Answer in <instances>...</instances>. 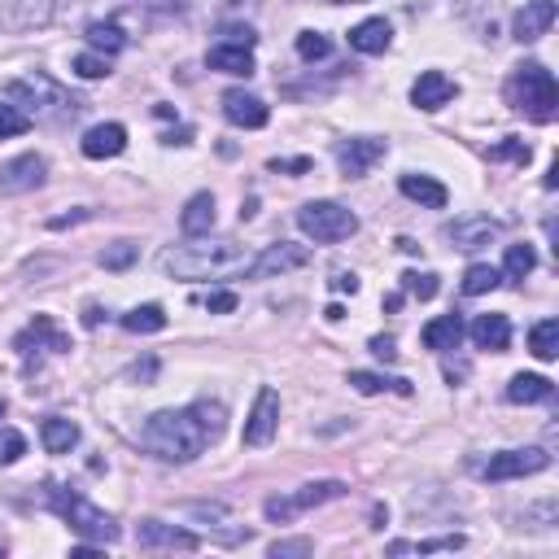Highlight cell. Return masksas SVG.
<instances>
[{
	"mask_svg": "<svg viewBox=\"0 0 559 559\" xmlns=\"http://www.w3.org/2000/svg\"><path fill=\"white\" fill-rule=\"evenodd\" d=\"M31 346H35V350L49 346L53 354H66V350H70V337L53 324V315H35V319H31V328L14 337V350H18V354H27Z\"/></svg>",
	"mask_w": 559,
	"mask_h": 559,
	"instance_id": "18",
	"label": "cell"
},
{
	"mask_svg": "<svg viewBox=\"0 0 559 559\" xmlns=\"http://www.w3.org/2000/svg\"><path fill=\"white\" fill-rule=\"evenodd\" d=\"M533 267H538L533 245H507V258H503L507 280H525V276H533Z\"/></svg>",
	"mask_w": 559,
	"mask_h": 559,
	"instance_id": "35",
	"label": "cell"
},
{
	"mask_svg": "<svg viewBox=\"0 0 559 559\" xmlns=\"http://www.w3.org/2000/svg\"><path fill=\"white\" fill-rule=\"evenodd\" d=\"M276 428H280V394L271 385H263L254 398V411L245 420V446H267L276 437Z\"/></svg>",
	"mask_w": 559,
	"mask_h": 559,
	"instance_id": "10",
	"label": "cell"
},
{
	"mask_svg": "<svg viewBox=\"0 0 559 559\" xmlns=\"http://www.w3.org/2000/svg\"><path fill=\"white\" fill-rule=\"evenodd\" d=\"M529 158H533V149L525 145V140H516V136H507L503 145L490 149V162H520V166H525Z\"/></svg>",
	"mask_w": 559,
	"mask_h": 559,
	"instance_id": "41",
	"label": "cell"
},
{
	"mask_svg": "<svg viewBox=\"0 0 559 559\" xmlns=\"http://www.w3.org/2000/svg\"><path fill=\"white\" fill-rule=\"evenodd\" d=\"M463 533H446V538H428V542H389V555H437V551H459Z\"/></svg>",
	"mask_w": 559,
	"mask_h": 559,
	"instance_id": "30",
	"label": "cell"
},
{
	"mask_svg": "<svg viewBox=\"0 0 559 559\" xmlns=\"http://www.w3.org/2000/svg\"><path fill=\"white\" fill-rule=\"evenodd\" d=\"M402 289H407L411 297H420V302H428V297H437L442 284H437L433 271H407V276H402Z\"/></svg>",
	"mask_w": 559,
	"mask_h": 559,
	"instance_id": "38",
	"label": "cell"
},
{
	"mask_svg": "<svg viewBox=\"0 0 559 559\" xmlns=\"http://www.w3.org/2000/svg\"><path fill=\"white\" fill-rule=\"evenodd\" d=\"M44 171H49V166H44L40 153H22V158L0 166V193H5V197L31 193V188L44 184Z\"/></svg>",
	"mask_w": 559,
	"mask_h": 559,
	"instance_id": "12",
	"label": "cell"
},
{
	"mask_svg": "<svg viewBox=\"0 0 559 559\" xmlns=\"http://www.w3.org/2000/svg\"><path fill=\"white\" fill-rule=\"evenodd\" d=\"M123 328H127V332H162V328H166V311H162L158 302L132 306V311L123 315Z\"/></svg>",
	"mask_w": 559,
	"mask_h": 559,
	"instance_id": "32",
	"label": "cell"
},
{
	"mask_svg": "<svg viewBox=\"0 0 559 559\" xmlns=\"http://www.w3.org/2000/svg\"><path fill=\"white\" fill-rule=\"evenodd\" d=\"M127 149V127L123 123H101L83 136V158L101 162V158H118Z\"/></svg>",
	"mask_w": 559,
	"mask_h": 559,
	"instance_id": "20",
	"label": "cell"
},
{
	"mask_svg": "<svg viewBox=\"0 0 559 559\" xmlns=\"http://www.w3.org/2000/svg\"><path fill=\"white\" fill-rule=\"evenodd\" d=\"M551 468V455L542 446H525V450H503L485 463L481 477L485 481H520V477H533V472H546Z\"/></svg>",
	"mask_w": 559,
	"mask_h": 559,
	"instance_id": "8",
	"label": "cell"
},
{
	"mask_svg": "<svg viewBox=\"0 0 559 559\" xmlns=\"http://www.w3.org/2000/svg\"><path fill=\"white\" fill-rule=\"evenodd\" d=\"M88 44L92 49H101L105 57H114V53L127 49V35H123L118 22H88Z\"/></svg>",
	"mask_w": 559,
	"mask_h": 559,
	"instance_id": "31",
	"label": "cell"
},
{
	"mask_svg": "<svg viewBox=\"0 0 559 559\" xmlns=\"http://www.w3.org/2000/svg\"><path fill=\"white\" fill-rule=\"evenodd\" d=\"M420 341H424L428 350H437V354L459 350V341H463V319H459V315H442V319H433V324H424Z\"/></svg>",
	"mask_w": 559,
	"mask_h": 559,
	"instance_id": "24",
	"label": "cell"
},
{
	"mask_svg": "<svg viewBox=\"0 0 559 559\" xmlns=\"http://www.w3.org/2000/svg\"><path fill=\"white\" fill-rule=\"evenodd\" d=\"M254 210H258V197H249L245 206H241V219H254Z\"/></svg>",
	"mask_w": 559,
	"mask_h": 559,
	"instance_id": "51",
	"label": "cell"
},
{
	"mask_svg": "<svg viewBox=\"0 0 559 559\" xmlns=\"http://www.w3.org/2000/svg\"><path fill=\"white\" fill-rule=\"evenodd\" d=\"M180 228L188 236H210L214 228V193H197V197H188V206L180 214Z\"/></svg>",
	"mask_w": 559,
	"mask_h": 559,
	"instance_id": "26",
	"label": "cell"
},
{
	"mask_svg": "<svg viewBox=\"0 0 559 559\" xmlns=\"http://www.w3.org/2000/svg\"><path fill=\"white\" fill-rule=\"evenodd\" d=\"M206 311H210V315H232V311H236V293H228V289H223V293H210V297H206Z\"/></svg>",
	"mask_w": 559,
	"mask_h": 559,
	"instance_id": "44",
	"label": "cell"
},
{
	"mask_svg": "<svg viewBox=\"0 0 559 559\" xmlns=\"http://www.w3.org/2000/svg\"><path fill=\"white\" fill-rule=\"evenodd\" d=\"M380 158H385V140H376V136L341 140V145H337V162H341V171H346L350 180H359V175H367Z\"/></svg>",
	"mask_w": 559,
	"mask_h": 559,
	"instance_id": "13",
	"label": "cell"
},
{
	"mask_svg": "<svg viewBox=\"0 0 559 559\" xmlns=\"http://www.w3.org/2000/svg\"><path fill=\"white\" fill-rule=\"evenodd\" d=\"M0 415H5V402H0Z\"/></svg>",
	"mask_w": 559,
	"mask_h": 559,
	"instance_id": "53",
	"label": "cell"
},
{
	"mask_svg": "<svg viewBox=\"0 0 559 559\" xmlns=\"http://www.w3.org/2000/svg\"><path fill=\"white\" fill-rule=\"evenodd\" d=\"M249 249L236 241H197V245H175L162 249L158 267L175 280H228L249 271Z\"/></svg>",
	"mask_w": 559,
	"mask_h": 559,
	"instance_id": "2",
	"label": "cell"
},
{
	"mask_svg": "<svg viewBox=\"0 0 559 559\" xmlns=\"http://www.w3.org/2000/svg\"><path fill=\"white\" fill-rule=\"evenodd\" d=\"M258 35L249 27H223V44H236V49H254Z\"/></svg>",
	"mask_w": 559,
	"mask_h": 559,
	"instance_id": "45",
	"label": "cell"
},
{
	"mask_svg": "<svg viewBox=\"0 0 559 559\" xmlns=\"http://www.w3.org/2000/svg\"><path fill=\"white\" fill-rule=\"evenodd\" d=\"M27 132H31V114L18 110V105H0V140L27 136Z\"/></svg>",
	"mask_w": 559,
	"mask_h": 559,
	"instance_id": "36",
	"label": "cell"
},
{
	"mask_svg": "<svg viewBox=\"0 0 559 559\" xmlns=\"http://www.w3.org/2000/svg\"><path fill=\"white\" fill-rule=\"evenodd\" d=\"M70 66H75L79 79H105L110 75V57H101V53H79Z\"/></svg>",
	"mask_w": 559,
	"mask_h": 559,
	"instance_id": "42",
	"label": "cell"
},
{
	"mask_svg": "<svg viewBox=\"0 0 559 559\" xmlns=\"http://www.w3.org/2000/svg\"><path fill=\"white\" fill-rule=\"evenodd\" d=\"M53 18V0H0V31L44 27Z\"/></svg>",
	"mask_w": 559,
	"mask_h": 559,
	"instance_id": "15",
	"label": "cell"
},
{
	"mask_svg": "<svg viewBox=\"0 0 559 559\" xmlns=\"http://www.w3.org/2000/svg\"><path fill=\"white\" fill-rule=\"evenodd\" d=\"M472 341H477V350L503 354V350L511 346V324H507V315H477V324H472Z\"/></svg>",
	"mask_w": 559,
	"mask_h": 559,
	"instance_id": "21",
	"label": "cell"
},
{
	"mask_svg": "<svg viewBox=\"0 0 559 559\" xmlns=\"http://www.w3.org/2000/svg\"><path fill=\"white\" fill-rule=\"evenodd\" d=\"M306 263H311V249H306V245H293V241H280V245H267L263 254L249 263L245 276L267 280V276H284V271H297V267H306Z\"/></svg>",
	"mask_w": 559,
	"mask_h": 559,
	"instance_id": "9",
	"label": "cell"
},
{
	"mask_svg": "<svg viewBox=\"0 0 559 559\" xmlns=\"http://www.w3.org/2000/svg\"><path fill=\"white\" fill-rule=\"evenodd\" d=\"M223 114H228V123L245 127V132H258V127H267V118H271L267 101L254 97V92H241V88L223 92Z\"/></svg>",
	"mask_w": 559,
	"mask_h": 559,
	"instance_id": "14",
	"label": "cell"
},
{
	"mask_svg": "<svg viewBox=\"0 0 559 559\" xmlns=\"http://www.w3.org/2000/svg\"><path fill=\"white\" fill-rule=\"evenodd\" d=\"M529 350H533V359H542V363L559 359V324H555V319H542V324H533Z\"/></svg>",
	"mask_w": 559,
	"mask_h": 559,
	"instance_id": "29",
	"label": "cell"
},
{
	"mask_svg": "<svg viewBox=\"0 0 559 559\" xmlns=\"http://www.w3.org/2000/svg\"><path fill=\"white\" fill-rule=\"evenodd\" d=\"M0 551H5V542H0Z\"/></svg>",
	"mask_w": 559,
	"mask_h": 559,
	"instance_id": "54",
	"label": "cell"
},
{
	"mask_svg": "<svg viewBox=\"0 0 559 559\" xmlns=\"http://www.w3.org/2000/svg\"><path fill=\"white\" fill-rule=\"evenodd\" d=\"M551 398H555V385L546 376H533V372L511 376V385H507V402H520V407H533V402H551Z\"/></svg>",
	"mask_w": 559,
	"mask_h": 559,
	"instance_id": "23",
	"label": "cell"
},
{
	"mask_svg": "<svg viewBox=\"0 0 559 559\" xmlns=\"http://www.w3.org/2000/svg\"><path fill=\"white\" fill-rule=\"evenodd\" d=\"M498 280H503V271L490 267V263H472L468 276H463V293L468 297H481V293H494Z\"/></svg>",
	"mask_w": 559,
	"mask_h": 559,
	"instance_id": "33",
	"label": "cell"
},
{
	"mask_svg": "<svg viewBox=\"0 0 559 559\" xmlns=\"http://www.w3.org/2000/svg\"><path fill=\"white\" fill-rule=\"evenodd\" d=\"M332 289L337 293H359V276H354V271H337V276H332Z\"/></svg>",
	"mask_w": 559,
	"mask_h": 559,
	"instance_id": "48",
	"label": "cell"
},
{
	"mask_svg": "<svg viewBox=\"0 0 559 559\" xmlns=\"http://www.w3.org/2000/svg\"><path fill=\"white\" fill-rule=\"evenodd\" d=\"M5 97L9 101H22V105H31V110H62V114H79L83 105L75 101V97H66L62 88L49 79V75H27V79H14L5 88Z\"/></svg>",
	"mask_w": 559,
	"mask_h": 559,
	"instance_id": "6",
	"label": "cell"
},
{
	"mask_svg": "<svg viewBox=\"0 0 559 559\" xmlns=\"http://www.w3.org/2000/svg\"><path fill=\"white\" fill-rule=\"evenodd\" d=\"M297 228L319 245H337V241L359 232V214L337 206V201H306V206L297 210Z\"/></svg>",
	"mask_w": 559,
	"mask_h": 559,
	"instance_id": "5",
	"label": "cell"
},
{
	"mask_svg": "<svg viewBox=\"0 0 559 559\" xmlns=\"http://www.w3.org/2000/svg\"><path fill=\"white\" fill-rule=\"evenodd\" d=\"M551 27H555V0H529V5L516 14V22H511V31H516L520 44L542 40Z\"/></svg>",
	"mask_w": 559,
	"mask_h": 559,
	"instance_id": "19",
	"label": "cell"
},
{
	"mask_svg": "<svg viewBox=\"0 0 559 559\" xmlns=\"http://www.w3.org/2000/svg\"><path fill=\"white\" fill-rule=\"evenodd\" d=\"M328 53H332L328 35H319V31H302V35H297V57H302V62H319V57H328Z\"/></svg>",
	"mask_w": 559,
	"mask_h": 559,
	"instance_id": "39",
	"label": "cell"
},
{
	"mask_svg": "<svg viewBox=\"0 0 559 559\" xmlns=\"http://www.w3.org/2000/svg\"><path fill=\"white\" fill-rule=\"evenodd\" d=\"M40 437H44V450H49V455H70V446L79 442V424L62 420V415H49V420L40 424Z\"/></svg>",
	"mask_w": 559,
	"mask_h": 559,
	"instance_id": "28",
	"label": "cell"
},
{
	"mask_svg": "<svg viewBox=\"0 0 559 559\" xmlns=\"http://www.w3.org/2000/svg\"><path fill=\"white\" fill-rule=\"evenodd\" d=\"M136 542L145 546V551H197V533H184L175 525H162V520H145L136 533Z\"/></svg>",
	"mask_w": 559,
	"mask_h": 559,
	"instance_id": "16",
	"label": "cell"
},
{
	"mask_svg": "<svg viewBox=\"0 0 559 559\" xmlns=\"http://www.w3.org/2000/svg\"><path fill=\"white\" fill-rule=\"evenodd\" d=\"M271 171H276V175H306V171H311V158H276V162H271Z\"/></svg>",
	"mask_w": 559,
	"mask_h": 559,
	"instance_id": "47",
	"label": "cell"
},
{
	"mask_svg": "<svg viewBox=\"0 0 559 559\" xmlns=\"http://www.w3.org/2000/svg\"><path fill=\"white\" fill-rule=\"evenodd\" d=\"M507 105L533 123H551L559 114V83L542 62H525L507 79Z\"/></svg>",
	"mask_w": 559,
	"mask_h": 559,
	"instance_id": "3",
	"label": "cell"
},
{
	"mask_svg": "<svg viewBox=\"0 0 559 559\" xmlns=\"http://www.w3.org/2000/svg\"><path fill=\"white\" fill-rule=\"evenodd\" d=\"M459 97V83L455 79H446L442 70H424L420 79H415V88H411V101L420 105V110H442V105H450Z\"/></svg>",
	"mask_w": 559,
	"mask_h": 559,
	"instance_id": "17",
	"label": "cell"
},
{
	"mask_svg": "<svg viewBox=\"0 0 559 559\" xmlns=\"http://www.w3.org/2000/svg\"><path fill=\"white\" fill-rule=\"evenodd\" d=\"M398 188H402V197L420 201V206H428V210H442L446 201H450L446 184H437L433 175H402V180H398Z\"/></svg>",
	"mask_w": 559,
	"mask_h": 559,
	"instance_id": "22",
	"label": "cell"
},
{
	"mask_svg": "<svg viewBox=\"0 0 559 559\" xmlns=\"http://www.w3.org/2000/svg\"><path fill=\"white\" fill-rule=\"evenodd\" d=\"M503 236V223L498 219H490V214H463V219H455L446 228V241L455 245V249H485L490 241H498Z\"/></svg>",
	"mask_w": 559,
	"mask_h": 559,
	"instance_id": "11",
	"label": "cell"
},
{
	"mask_svg": "<svg viewBox=\"0 0 559 559\" xmlns=\"http://www.w3.org/2000/svg\"><path fill=\"white\" fill-rule=\"evenodd\" d=\"M210 70H223V75H254V53L249 49H236V44H214L210 49Z\"/></svg>",
	"mask_w": 559,
	"mask_h": 559,
	"instance_id": "27",
	"label": "cell"
},
{
	"mask_svg": "<svg viewBox=\"0 0 559 559\" xmlns=\"http://www.w3.org/2000/svg\"><path fill=\"white\" fill-rule=\"evenodd\" d=\"M328 5H359V0H328Z\"/></svg>",
	"mask_w": 559,
	"mask_h": 559,
	"instance_id": "52",
	"label": "cell"
},
{
	"mask_svg": "<svg viewBox=\"0 0 559 559\" xmlns=\"http://www.w3.org/2000/svg\"><path fill=\"white\" fill-rule=\"evenodd\" d=\"M389 40H394V27L385 18H367L350 31V49H359V53H385Z\"/></svg>",
	"mask_w": 559,
	"mask_h": 559,
	"instance_id": "25",
	"label": "cell"
},
{
	"mask_svg": "<svg viewBox=\"0 0 559 559\" xmlns=\"http://www.w3.org/2000/svg\"><path fill=\"white\" fill-rule=\"evenodd\" d=\"M49 507L66 520L70 529L79 533V538L101 542V546H114V542H118V525H114V516H105L101 507H92L88 498H83L79 490H70V485L49 481Z\"/></svg>",
	"mask_w": 559,
	"mask_h": 559,
	"instance_id": "4",
	"label": "cell"
},
{
	"mask_svg": "<svg viewBox=\"0 0 559 559\" xmlns=\"http://www.w3.org/2000/svg\"><path fill=\"white\" fill-rule=\"evenodd\" d=\"M83 324L97 328V324H101V306H88V311H83Z\"/></svg>",
	"mask_w": 559,
	"mask_h": 559,
	"instance_id": "50",
	"label": "cell"
},
{
	"mask_svg": "<svg viewBox=\"0 0 559 559\" xmlns=\"http://www.w3.org/2000/svg\"><path fill=\"white\" fill-rule=\"evenodd\" d=\"M223 428H228V411H223V402L197 398L193 407L158 411L145 424L140 442H145L149 455H158L166 463H193L197 455H206V446L219 442Z\"/></svg>",
	"mask_w": 559,
	"mask_h": 559,
	"instance_id": "1",
	"label": "cell"
},
{
	"mask_svg": "<svg viewBox=\"0 0 559 559\" xmlns=\"http://www.w3.org/2000/svg\"><path fill=\"white\" fill-rule=\"evenodd\" d=\"M136 254H140V245L118 241V245H110V249H101V267H105V271H127V267L136 263Z\"/></svg>",
	"mask_w": 559,
	"mask_h": 559,
	"instance_id": "37",
	"label": "cell"
},
{
	"mask_svg": "<svg viewBox=\"0 0 559 559\" xmlns=\"http://www.w3.org/2000/svg\"><path fill=\"white\" fill-rule=\"evenodd\" d=\"M346 494V485L341 481H315V485H302L293 498H267V520H276V525H289L293 516H302V511H311L319 503H332V498Z\"/></svg>",
	"mask_w": 559,
	"mask_h": 559,
	"instance_id": "7",
	"label": "cell"
},
{
	"mask_svg": "<svg viewBox=\"0 0 559 559\" xmlns=\"http://www.w3.org/2000/svg\"><path fill=\"white\" fill-rule=\"evenodd\" d=\"M132 376H140V380H153V376H158V359H145V363H136V367H132Z\"/></svg>",
	"mask_w": 559,
	"mask_h": 559,
	"instance_id": "49",
	"label": "cell"
},
{
	"mask_svg": "<svg viewBox=\"0 0 559 559\" xmlns=\"http://www.w3.org/2000/svg\"><path fill=\"white\" fill-rule=\"evenodd\" d=\"M22 455H27V437H22L18 428H0V468L18 463Z\"/></svg>",
	"mask_w": 559,
	"mask_h": 559,
	"instance_id": "40",
	"label": "cell"
},
{
	"mask_svg": "<svg viewBox=\"0 0 559 559\" xmlns=\"http://www.w3.org/2000/svg\"><path fill=\"white\" fill-rule=\"evenodd\" d=\"M350 385L359 394H385V389H398L402 398L411 394V380H389V376H376V372H350Z\"/></svg>",
	"mask_w": 559,
	"mask_h": 559,
	"instance_id": "34",
	"label": "cell"
},
{
	"mask_svg": "<svg viewBox=\"0 0 559 559\" xmlns=\"http://www.w3.org/2000/svg\"><path fill=\"white\" fill-rule=\"evenodd\" d=\"M367 350H372L380 363H394V359H398V346H394V337H372V341H367Z\"/></svg>",
	"mask_w": 559,
	"mask_h": 559,
	"instance_id": "46",
	"label": "cell"
},
{
	"mask_svg": "<svg viewBox=\"0 0 559 559\" xmlns=\"http://www.w3.org/2000/svg\"><path fill=\"white\" fill-rule=\"evenodd\" d=\"M315 551V542L311 538H293V542H276V546H271V559H289V555H311Z\"/></svg>",
	"mask_w": 559,
	"mask_h": 559,
	"instance_id": "43",
	"label": "cell"
}]
</instances>
